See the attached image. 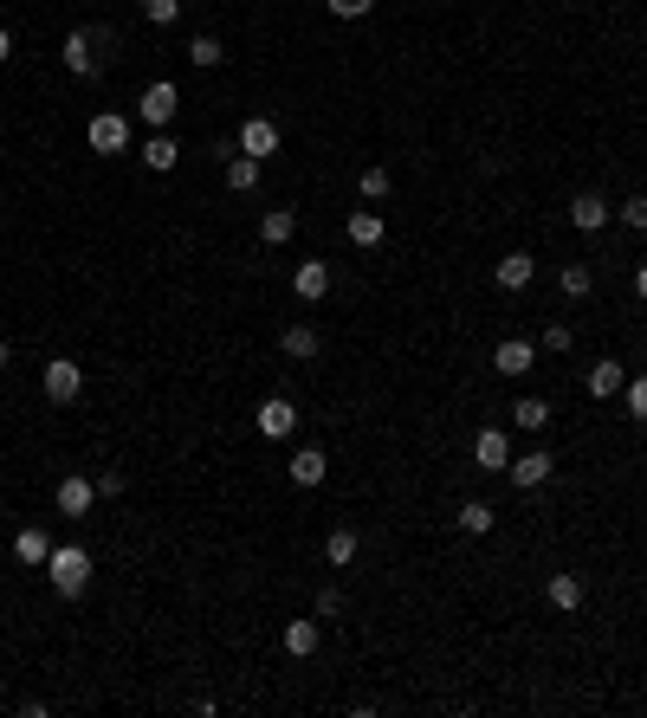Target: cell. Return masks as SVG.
<instances>
[{"label": "cell", "instance_id": "obj_24", "mask_svg": "<svg viewBox=\"0 0 647 718\" xmlns=\"http://www.w3.org/2000/svg\"><path fill=\"white\" fill-rule=\"evenodd\" d=\"M492 524H499V512H492L486 499H466V505H460V531H466V537H486Z\"/></svg>", "mask_w": 647, "mask_h": 718}, {"label": "cell", "instance_id": "obj_8", "mask_svg": "<svg viewBox=\"0 0 647 718\" xmlns=\"http://www.w3.org/2000/svg\"><path fill=\"white\" fill-rule=\"evenodd\" d=\"M240 156H259V162L279 156V123L272 117H246L240 123Z\"/></svg>", "mask_w": 647, "mask_h": 718}, {"label": "cell", "instance_id": "obj_36", "mask_svg": "<svg viewBox=\"0 0 647 718\" xmlns=\"http://www.w3.org/2000/svg\"><path fill=\"white\" fill-rule=\"evenodd\" d=\"M544 350H557V356L570 350V324H550V330H544Z\"/></svg>", "mask_w": 647, "mask_h": 718}, {"label": "cell", "instance_id": "obj_33", "mask_svg": "<svg viewBox=\"0 0 647 718\" xmlns=\"http://www.w3.org/2000/svg\"><path fill=\"white\" fill-rule=\"evenodd\" d=\"M622 395H628V414L647 427V376H635V382H622Z\"/></svg>", "mask_w": 647, "mask_h": 718}, {"label": "cell", "instance_id": "obj_28", "mask_svg": "<svg viewBox=\"0 0 647 718\" xmlns=\"http://www.w3.org/2000/svg\"><path fill=\"white\" fill-rule=\"evenodd\" d=\"M350 557H356V531H330L324 537V563H337V570H343Z\"/></svg>", "mask_w": 647, "mask_h": 718}, {"label": "cell", "instance_id": "obj_38", "mask_svg": "<svg viewBox=\"0 0 647 718\" xmlns=\"http://www.w3.org/2000/svg\"><path fill=\"white\" fill-rule=\"evenodd\" d=\"M13 59V33H7V26H0V65H7Z\"/></svg>", "mask_w": 647, "mask_h": 718}, {"label": "cell", "instance_id": "obj_2", "mask_svg": "<svg viewBox=\"0 0 647 718\" xmlns=\"http://www.w3.org/2000/svg\"><path fill=\"white\" fill-rule=\"evenodd\" d=\"M175 110H182V91H175L169 78H156V85H149L143 98H136V117H143L149 130H169V123H175Z\"/></svg>", "mask_w": 647, "mask_h": 718}, {"label": "cell", "instance_id": "obj_5", "mask_svg": "<svg viewBox=\"0 0 647 718\" xmlns=\"http://www.w3.org/2000/svg\"><path fill=\"white\" fill-rule=\"evenodd\" d=\"M253 427H259L266 440H292V434H298V408L285 402V395H266L259 414H253Z\"/></svg>", "mask_w": 647, "mask_h": 718}, {"label": "cell", "instance_id": "obj_35", "mask_svg": "<svg viewBox=\"0 0 647 718\" xmlns=\"http://www.w3.org/2000/svg\"><path fill=\"white\" fill-rule=\"evenodd\" d=\"M343 615V596L337 589H318V621H337Z\"/></svg>", "mask_w": 647, "mask_h": 718}, {"label": "cell", "instance_id": "obj_11", "mask_svg": "<svg viewBox=\"0 0 647 718\" xmlns=\"http://www.w3.org/2000/svg\"><path fill=\"white\" fill-rule=\"evenodd\" d=\"M343 233H350V246H382L389 240V220H382L376 207H356V214L343 220Z\"/></svg>", "mask_w": 647, "mask_h": 718}, {"label": "cell", "instance_id": "obj_21", "mask_svg": "<svg viewBox=\"0 0 647 718\" xmlns=\"http://www.w3.org/2000/svg\"><path fill=\"white\" fill-rule=\"evenodd\" d=\"M512 421L525 427V434H544V427H550V402H538V395H518V402H512Z\"/></svg>", "mask_w": 647, "mask_h": 718}, {"label": "cell", "instance_id": "obj_16", "mask_svg": "<svg viewBox=\"0 0 647 718\" xmlns=\"http://www.w3.org/2000/svg\"><path fill=\"white\" fill-rule=\"evenodd\" d=\"M13 557H20L26 570H46V557H52V537L39 531V524H26V531L13 537Z\"/></svg>", "mask_w": 647, "mask_h": 718}, {"label": "cell", "instance_id": "obj_19", "mask_svg": "<svg viewBox=\"0 0 647 718\" xmlns=\"http://www.w3.org/2000/svg\"><path fill=\"white\" fill-rule=\"evenodd\" d=\"M324 447H298L292 453V486H324Z\"/></svg>", "mask_w": 647, "mask_h": 718}, {"label": "cell", "instance_id": "obj_13", "mask_svg": "<svg viewBox=\"0 0 647 718\" xmlns=\"http://www.w3.org/2000/svg\"><path fill=\"white\" fill-rule=\"evenodd\" d=\"M531 363H538V350H531L525 337H505L499 350H492V369H499V376H525Z\"/></svg>", "mask_w": 647, "mask_h": 718}, {"label": "cell", "instance_id": "obj_30", "mask_svg": "<svg viewBox=\"0 0 647 718\" xmlns=\"http://www.w3.org/2000/svg\"><path fill=\"white\" fill-rule=\"evenodd\" d=\"M356 188H363V201H389V169H363V175H356Z\"/></svg>", "mask_w": 647, "mask_h": 718}, {"label": "cell", "instance_id": "obj_18", "mask_svg": "<svg viewBox=\"0 0 647 718\" xmlns=\"http://www.w3.org/2000/svg\"><path fill=\"white\" fill-rule=\"evenodd\" d=\"M279 350L292 356V363H311V356L324 350V337H318V330H311V324H292V330H285V337H279Z\"/></svg>", "mask_w": 647, "mask_h": 718}, {"label": "cell", "instance_id": "obj_6", "mask_svg": "<svg viewBox=\"0 0 647 718\" xmlns=\"http://www.w3.org/2000/svg\"><path fill=\"white\" fill-rule=\"evenodd\" d=\"M550 473H557V460H550V453H544V447H531V453H518V460H512V466H505V479H512V486H518V492H538V486H544V479H550Z\"/></svg>", "mask_w": 647, "mask_h": 718}, {"label": "cell", "instance_id": "obj_20", "mask_svg": "<svg viewBox=\"0 0 647 718\" xmlns=\"http://www.w3.org/2000/svg\"><path fill=\"white\" fill-rule=\"evenodd\" d=\"M622 382H628V369H622V363H589V395H596V402L622 395Z\"/></svg>", "mask_w": 647, "mask_h": 718}, {"label": "cell", "instance_id": "obj_15", "mask_svg": "<svg viewBox=\"0 0 647 718\" xmlns=\"http://www.w3.org/2000/svg\"><path fill=\"white\" fill-rule=\"evenodd\" d=\"M292 292L305 298V305H318V298L330 292V266H324V259H305V266L292 272Z\"/></svg>", "mask_w": 647, "mask_h": 718}, {"label": "cell", "instance_id": "obj_12", "mask_svg": "<svg viewBox=\"0 0 647 718\" xmlns=\"http://www.w3.org/2000/svg\"><path fill=\"white\" fill-rule=\"evenodd\" d=\"M492 279H499L505 292H525V285L538 279V259H531V253H505L499 266H492Z\"/></svg>", "mask_w": 647, "mask_h": 718}, {"label": "cell", "instance_id": "obj_27", "mask_svg": "<svg viewBox=\"0 0 647 718\" xmlns=\"http://www.w3.org/2000/svg\"><path fill=\"white\" fill-rule=\"evenodd\" d=\"M557 285H563V298H589L596 272H589V266H563V272H557Z\"/></svg>", "mask_w": 647, "mask_h": 718}, {"label": "cell", "instance_id": "obj_17", "mask_svg": "<svg viewBox=\"0 0 647 718\" xmlns=\"http://www.w3.org/2000/svg\"><path fill=\"white\" fill-rule=\"evenodd\" d=\"M143 162H149V169H156V175H169L175 162H182V143H175L169 130H156V136H149V143H143Z\"/></svg>", "mask_w": 647, "mask_h": 718}, {"label": "cell", "instance_id": "obj_22", "mask_svg": "<svg viewBox=\"0 0 647 718\" xmlns=\"http://www.w3.org/2000/svg\"><path fill=\"white\" fill-rule=\"evenodd\" d=\"M292 233H298V214H292V207H272V214L259 220V240H266V246H285Z\"/></svg>", "mask_w": 647, "mask_h": 718}, {"label": "cell", "instance_id": "obj_14", "mask_svg": "<svg viewBox=\"0 0 647 718\" xmlns=\"http://www.w3.org/2000/svg\"><path fill=\"white\" fill-rule=\"evenodd\" d=\"M91 499H98V486H91V479H78V473L59 479V512H65V518H85Z\"/></svg>", "mask_w": 647, "mask_h": 718}, {"label": "cell", "instance_id": "obj_39", "mask_svg": "<svg viewBox=\"0 0 647 718\" xmlns=\"http://www.w3.org/2000/svg\"><path fill=\"white\" fill-rule=\"evenodd\" d=\"M635 292H641V305H647V266L635 272Z\"/></svg>", "mask_w": 647, "mask_h": 718}, {"label": "cell", "instance_id": "obj_34", "mask_svg": "<svg viewBox=\"0 0 647 718\" xmlns=\"http://www.w3.org/2000/svg\"><path fill=\"white\" fill-rule=\"evenodd\" d=\"M324 7H330V13H337V20H363V13H369V7H376V0H324Z\"/></svg>", "mask_w": 647, "mask_h": 718}, {"label": "cell", "instance_id": "obj_32", "mask_svg": "<svg viewBox=\"0 0 647 718\" xmlns=\"http://www.w3.org/2000/svg\"><path fill=\"white\" fill-rule=\"evenodd\" d=\"M615 220H622V227H635V233H647V195H628L622 207H615Z\"/></svg>", "mask_w": 647, "mask_h": 718}, {"label": "cell", "instance_id": "obj_10", "mask_svg": "<svg viewBox=\"0 0 647 718\" xmlns=\"http://www.w3.org/2000/svg\"><path fill=\"white\" fill-rule=\"evenodd\" d=\"M65 72H72V78H98V46H91L85 26L65 33Z\"/></svg>", "mask_w": 647, "mask_h": 718}, {"label": "cell", "instance_id": "obj_9", "mask_svg": "<svg viewBox=\"0 0 647 718\" xmlns=\"http://www.w3.org/2000/svg\"><path fill=\"white\" fill-rule=\"evenodd\" d=\"M609 220H615V207L602 201V195H576V201H570V227H576V233H602Z\"/></svg>", "mask_w": 647, "mask_h": 718}, {"label": "cell", "instance_id": "obj_1", "mask_svg": "<svg viewBox=\"0 0 647 718\" xmlns=\"http://www.w3.org/2000/svg\"><path fill=\"white\" fill-rule=\"evenodd\" d=\"M46 576H52V589H59L65 602L85 596V583H91V550H85V544H59V550L46 557Z\"/></svg>", "mask_w": 647, "mask_h": 718}, {"label": "cell", "instance_id": "obj_3", "mask_svg": "<svg viewBox=\"0 0 647 718\" xmlns=\"http://www.w3.org/2000/svg\"><path fill=\"white\" fill-rule=\"evenodd\" d=\"M78 395H85V369H78V363H65V356H52V363H46V402L72 408Z\"/></svg>", "mask_w": 647, "mask_h": 718}, {"label": "cell", "instance_id": "obj_37", "mask_svg": "<svg viewBox=\"0 0 647 718\" xmlns=\"http://www.w3.org/2000/svg\"><path fill=\"white\" fill-rule=\"evenodd\" d=\"M91 486H98L104 499H117V492H123V473H98V479H91Z\"/></svg>", "mask_w": 647, "mask_h": 718}, {"label": "cell", "instance_id": "obj_26", "mask_svg": "<svg viewBox=\"0 0 647 718\" xmlns=\"http://www.w3.org/2000/svg\"><path fill=\"white\" fill-rule=\"evenodd\" d=\"M227 188H233V195H253V188H259V156H233L227 162Z\"/></svg>", "mask_w": 647, "mask_h": 718}, {"label": "cell", "instance_id": "obj_4", "mask_svg": "<svg viewBox=\"0 0 647 718\" xmlns=\"http://www.w3.org/2000/svg\"><path fill=\"white\" fill-rule=\"evenodd\" d=\"M85 136H91V149H98V156H123V149H130V117H117V110H98Z\"/></svg>", "mask_w": 647, "mask_h": 718}, {"label": "cell", "instance_id": "obj_23", "mask_svg": "<svg viewBox=\"0 0 647 718\" xmlns=\"http://www.w3.org/2000/svg\"><path fill=\"white\" fill-rule=\"evenodd\" d=\"M544 596H550V609H583V576H570V570H563V576H550V589H544Z\"/></svg>", "mask_w": 647, "mask_h": 718}, {"label": "cell", "instance_id": "obj_7", "mask_svg": "<svg viewBox=\"0 0 647 718\" xmlns=\"http://www.w3.org/2000/svg\"><path fill=\"white\" fill-rule=\"evenodd\" d=\"M473 460H479V473H505V466H512V440H505L499 427H479L473 434Z\"/></svg>", "mask_w": 647, "mask_h": 718}, {"label": "cell", "instance_id": "obj_25", "mask_svg": "<svg viewBox=\"0 0 647 718\" xmlns=\"http://www.w3.org/2000/svg\"><path fill=\"white\" fill-rule=\"evenodd\" d=\"M285 654H318V621H285Z\"/></svg>", "mask_w": 647, "mask_h": 718}, {"label": "cell", "instance_id": "obj_29", "mask_svg": "<svg viewBox=\"0 0 647 718\" xmlns=\"http://www.w3.org/2000/svg\"><path fill=\"white\" fill-rule=\"evenodd\" d=\"M188 59H195V65H201V72H214V65H220V59H227V52H220V39H214V33H201V39H195V46H188Z\"/></svg>", "mask_w": 647, "mask_h": 718}, {"label": "cell", "instance_id": "obj_31", "mask_svg": "<svg viewBox=\"0 0 647 718\" xmlns=\"http://www.w3.org/2000/svg\"><path fill=\"white\" fill-rule=\"evenodd\" d=\"M143 20L149 26H175L182 20V0H143Z\"/></svg>", "mask_w": 647, "mask_h": 718}, {"label": "cell", "instance_id": "obj_41", "mask_svg": "<svg viewBox=\"0 0 647 718\" xmlns=\"http://www.w3.org/2000/svg\"><path fill=\"white\" fill-rule=\"evenodd\" d=\"M0 706H7V680H0Z\"/></svg>", "mask_w": 647, "mask_h": 718}, {"label": "cell", "instance_id": "obj_40", "mask_svg": "<svg viewBox=\"0 0 647 718\" xmlns=\"http://www.w3.org/2000/svg\"><path fill=\"white\" fill-rule=\"evenodd\" d=\"M7 356H13V350H7V337H0V369H7Z\"/></svg>", "mask_w": 647, "mask_h": 718}]
</instances>
